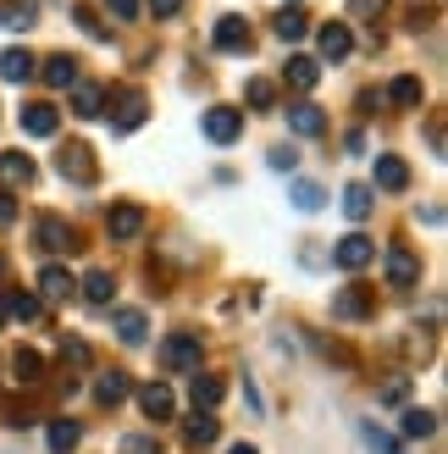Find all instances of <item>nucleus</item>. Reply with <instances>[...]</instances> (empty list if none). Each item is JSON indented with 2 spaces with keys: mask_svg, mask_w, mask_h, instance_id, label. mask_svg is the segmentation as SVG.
I'll list each match as a JSON object with an SVG mask.
<instances>
[{
  "mask_svg": "<svg viewBox=\"0 0 448 454\" xmlns=\"http://www.w3.org/2000/svg\"><path fill=\"white\" fill-rule=\"evenodd\" d=\"M161 366L177 377H194L199 372V333H172L161 344Z\"/></svg>",
  "mask_w": 448,
  "mask_h": 454,
  "instance_id": "obj_1",
  "label": "nucleus"
},
{
  "mask_svg": "<svg viewBox=\"0 0 448 454\" xmlns=\"http://www.w3.org/2000/svg\"><path fill=\"white\" fill-rule=\"evenodd\" d=\"M56 172L66 177V184H95V177H100V167H95V150H89V145H66L61 155H56Z\"/></svg>",
  "mask_w": 448,
  "mask_h": 454,
  "instance_id": "obj_2",
  "label": "nucleus"
},
{
  "mask_svg": "<svg viewBox=\"0 0 448 454\" xmlns=\"http://www.w3.org/2000/svg\"><path fill=\"white\" fill-rule=\"evenodd\" d=\"M371 310H376V294L366 283H349V288L332 294V316H338V322H366Z\"/></svg>",
  "mask_w": 448,
  "mask_h": 454,
  "instance_id": "obj_3",
  "label": "nucleus"
},
{
  "mask_svg": "<svg viewBox=\"0 0 448 454\" xmlns=\"http://www.w3.org/2000/svg\"><path fill=\"white\" fill-rule=\"evenodd\" d=\"M199 128H205L211 145H233L238 133H243V111H233V106H211L205 117H199Z\"/></svg>",
  "mask_w": 448,
  "mask_h": 454,
  "instance_id": "obj_4",
  "label": "nucleus"
},
{
  "mask_svg": "<svg viewBox=\"0 0 448 454\" xmlns=\"http://www.w3.org/2000/svg\"><path fill=\"white\" fill-rule=\"evenodd\" d=\"M144 222H150V216H144V206L122 200V206H111V211H105V233L117 239V244H127V239H139V233H144Z\"/></svg>",
  "mask_w": 448,
  "mask_h": 454,
  "instance_id": "obj_5",
  "label": "nucleus"
},
{
  "mask_svg": "<svg viewBox=\"0 0 448 454\" xmlns=\"http://www.w3.org/2000/svg\"><path fill=\"white\" fill-rule=\"evenodd\" d=\"M382 271H388L393 288H415V283H421V261L410 255L405 244H388V249H382Z\"/></svg>",
  "mask_w": 448,
  "mask_h": 454,
  "instance_id": "obj_6",
  "label": "nucleus"
},
{
  "mask_svg": "<svg viewBox=\"0 0 448 454\" xmlns=\"http://www.w3.org/2000/svg\"><path fill=\"white\" fill-rule=\"evenodd\" d=\"M332 261H338V271H366V266L376 261V244H371L366 233H349V239H338Z\"/></svg>",
  "mask_w": 448,
  "mask_h": 454,
  "instance_id": "obj_7",
  "label": "nucleus"
},
{
  "mask_svg": "<svg viewBox=\"0 0 448 454\" xmlns=\"http://www.w3.org/2000/svg\"><path fill=\"white\" fill-rule=\"evenodd\" d=\"M34 244L44 249V255H61V249H78L73 227H66L61 216H39V222H34Z\"/></svg>",
  "mask_w": 448,
  "mask_h": 454,
  "instance_id": "obj_8",
  "label": "nucleus"
},
{
  "mask_svg": "<svg viewBox=\"0 0 448 454\" xmlns=\"http://www.w3.org/2000/svg\"><path fill=\"white\" fill-rule=\"evenodd\" d=\"M111 111H117V117H111V128H117V133H133V128L144 122L150 100H144V89H122V95L111 100Z\"/></svg>",
  "mask_w": 448,
  "mask_h": 454,
  "instance_id": "obj_9",
  "label": "nucleus"
},
{
  "mask_svg": "<svg viewBox=\"0 0 448 454\" xmlns=\"http://www.w3.org/2000/svg\"><path fill=\"white\" fill-rule=\"evenodd\" d=\"M39 78L50 83V89H73V83H83V61L61 51V56H50V61L39 67Z\"/></svg>",
  "mask_w": 448,
  "mask_h": 454,
  "instance_id": "obj_10",
  "label": "nucleus"
},
{
  "mask_svg": "<svg viewBox=\"0 0 448 454\" xmlns=\"http://www.w3.org/2000/svg\"><path fill=\"white\" fill-rule=\"evenodd\" d=\"M139 411H144L150 421H172V416H177V399H172L166 382H144V388H139Z\"/></svg>",
  "mask_w": 448,
  "mask_h": 454,
  "instance_id": "obj_11",
  "label": "nucleus"
},
{
  "mask_svg": "<svg viewBox=\"0 0 448 454\" xmlns=\"http://www.w3.org/2000/svg\"><path fill=\"white\" fill-rule=\"evenodd\" d=\"M216 51H228V56H243L250 51V22L243 17H216Z\"/></svg>",
  "mask_w": 448,
  "mask_h": 454,
  "instance_id": "obj_12",
  "label": "nucleus"
},
{
  "mask_svg": "<svg viewBox=\"0 0 448 454\" xmlns=\"http://www.w3.org/2000/svg\"><path fill=\"white\" fill-rule=\"evenodd\" d=\"M288 128H294L299 139H321V133H327V117H321V106L299 100V106H288Z\"/></svg>",
  "mask_w": 448,
  "mask_h": 454,
  "instance_id": "obj_13",
  "label": "nucleus"
},
{
  "mask_svg": "<svg viewBox=\"0 0 448 454\" xmlns=\"http://www.w3.org/2000/svg\"><path fill=\"white\" fill-rule=\"evenodd\" d=\"M376 189H388V194H405V189H410L405 155H376Z\"/></svg>",
  "mask_w": 448,
  "mask_h": 454,
  "instance_id": "obj_14",
  "label": "nucleus"
},
{
  "mask_svg": "<svg viewBox=\"0 0 448 454\" xmlns=\"http://www.w3.org/2000/svg\"><path fill=\"white\" fill-rule=\"evenodd\" d=\"M34 22H39V0H0V28L28 34Z\"/></svg>",
  "mask_w": 448,
  "mask_h": 454,
  "instance_id": "obj_15",
  "label": "nucleus"
},
{
  "mask_svg": "<svg viewBox=\"0 0 448 454\" xmlns=\"http://www.w3.org/2000/svg\"><path fill=\"white\" fill-rule=\"evenodd\" d=\"M316 44H321V56H327V61H344V56L354 51V34H349V22H327V28L316 34Z\"/></svg>",
  "mask_w": 448,
  "mask_h": 454,
  "instance_id": "obj_16",
  "label": "nucleus"
},
{
  "mask_svg": "<svg viewBox=\"0 0 448 454\" xmlns=\"http://www.w3.org/2000/svg\"><path fill=\"white\" fill-rule=\"evenodd\" d=\"M78 438H83V427H78L73 416H56L50 427H44V443H50V454H73Z\"/></svg>",
  "mask_w": 448,
  "mask_h": 454,
  "instance_id": "obj_17",
  "label": "nucleus"
},
{
  "mask_svg": "<svg viewBox=\"0 0 448 454\" xmlns=\"http://www.w3.org/2000/svg\"><path fill=\"white\" fill-rule=\"evenodd\" d=\"M0 184H6V189H28L34 184V161L22 150H6V155H0Z\"/></svg>",
  "mask_w": 448,
  "mask_h": 454,
  "instance_id": "obj_18",
  "label": "nucleus"
},
{
  "mask_svg": "<svg viewBox=\"0 0 448 454\" xmlns=\"http://www.w3.org/2000/svg\"><path fill=\"white\" fill-rule=\"evenodd\" d=\"M133 394V382H127V372H117V366H111V372H100L95 377V399L105 404V411H111V404H122Z\"/></svg>",
  "mask_w": 448,
  "mask_h": 454,
  "instance_id": "obj_19",
  "label": "nucleus"
},
{
  "mask_svg": "<svg viewBox=\"0 0 448 454\" xmlns=\"http://www.w3.org/2000/svg\"><path fill=\"white\" fill-rule=\"evenodd\" d=\"M39 73V61L28 51H0V83H28Z\"/></svg>",
  "mask_w": 448,
  "mask_h": 454,
  "instance_id": "obj_20",
  "label": "nucleus"
},
{
  "mask_svg": "<svg viewBox=\"0 0 448 454\" xmlns=\"http://www.w3.org/2000/svg\"><path fill=\"white\" fill-rule=\"evenodd\" d=\"M39 294H44V300H73L78 283H73V271H66V266H44L39 271Z\"/></svg>",
  "mask_w": 448,
  "mask_h": 454,
  "instance_id": "obj_21",
  "label": "nucleus"
},
{
  "mask_svg": "<svg viewBox=\"0 0 448 454\" xmlns=\"http://www.w3.org/2000/svg\"><path fill=\"white\" fill-rule=\"evenodd\" d=\"M388 100H393L398 111H415L421 100H427V89H421V78H415V73H398V78L388 83Z\"/></svg>",
  "mask_w": 448,
  "mask_h": 454,
  "instance_id": "obj_22",
  "label": "nucleus"
},
{
  "mask_svg": "<svg viewBox=\"0 0 448 454\" xmlns=\"http://www.w3.org/2000/svg\"><path fill=\"white\" fill-rule=\"evenodd\" d=\"M22 133H34V139H50V133H56V106H44V100L22 106Z\"/></svg>",
  "mask_w": 448,
  "mask_h": 454,
  "instance_id": "obj_23",
  "label": "nucleus"
},
{
  "mask_svg": "<svg viewBox=\"0 0 448 454\" xmlns=\"http://www.w3.org/2000/svg\"><path fill=\"white\" fill-rule=\"evenodd\" d=\"M221 399H228V382L211 372H194V411H216Z\"/></svg>",
  "mask_w": 448,
  "mask_h": 454,
  "instance_id": "obj_24",
  "label": "nucleus"
},
{
  "mask_svg": "<svg viewBox=\"0 0 448 454\" xmlns=\"http://www.w3.org/2000/svg\"><path fill=\"white\" fill-rule=\"evenodd\" d=\"M216 433H221V421H216L211 411H194V416L183 421V438H189L194 449H205V443H216Z\"/></svg>",
  "mask_w": 448,
  "mask_h": 454,
  "instance_id": "obj_25",
  "label": "nucleus"
},
{
  "mask_svg": "<svg viewBox=\"0 0 448 454\" xmlns=\"http://www.w3.org/2000/svg\"><path fill=\"white\" fill-rule=\"evenodd\" d=\"M12 377L22 382V388H34V382L44 377V355H39V349H17V355H12Z\"/></svg>",
  "mask_w": 448,
  "mask_h": 454,
  "instance_id": "obj_26",
  "label": "nucleus"
},
{
  "mask_svg": "<svg viewBox=\"0 0 448 454\" xmlns=\"http://www.w3.org/2000/svg\"><path fill=\"white\" fill-rule=\"evenodd\" d=\"M272 28H277V39H288V44H299V39L310 34V17H305V12H294V6H282V12L272 17Z\"/></svg>",
  "mask_w": 448,
  "mask_h": 454,
  "instance_id": "obj_27",
  "label": "nucleus"
},
{
  "mask_svg": "<svg viewBox=\"0 0 448 454\" xmlns=\"http://www.w3.org/2000/svg\"><path fill=\"white\" fill-rule=\"evenodd\" d=\"M282 78L294 83V89H316V83H321V67L310 61V56H288V67H282Z\"/></svg>",
  "mask_w": 448,
  "mask_h": 454,
  "instance_id": "obj_28",
  "label": "nucleus"
},
{
  "mask_svg": "<svg viewBox=\"0 0 448 454\" xmlns=\"http://www.w3.org/2000/svg\"><path fill=\"white\" fill-rule=\"evenodd\" d=\"M100 111H105V89L73 83V117H100Z\"/></svg>",
  "mask_w": 448,
  "mask_h": 454,
  "instance_id": "obj_29",
  "label": "nucleus"
},
{
  "mask_svg": "<svg viewBox=\"0 0 448 454\" xmlns=\"http://www.w3.org/2000/svg\"><path fill=\"white\" fill-rule=\"evenodd\" d=\"M371 206H376V200H371V184H349V189H344V216H349V222H366Z\"/></svg>",
  "mask_w": 448,
  "mask_h": 454,
  "instance_id": "obj_30",
  "label": "nucleus"
},
{
  "mask_svg": "<svg viewBox=\"0 0 448 454\" xmlns=\"http://www.w3.org/2000/svg\"><path fill=\"white\" fill-rule=\"evenodd\" d=\"M111 327H117V338H122V344H144V310H117V316H111Z\"/></svg>",
  "mask_w": 448,
  "mask_h": 454,
  "instance_id": "obj_31",
  "label": "nucleus"
},
{
  "mask_svg": "<svg viewBox=\"0 0 448 454\" xmlns=\"http://www.w3.org/2000/svg\"><path fill=\"white\" fill-rule=\"evenodd\" d=\"M360 443H366L371 454H405V443H398L393 433H382L376 421H360Z\"/></svg>",
  "mask_w": 448,
  "mask_h": 454,
  "instance_id": "obj_32",
  "label": "nucleus"
},
{
  "mask_svg": "<svg viewBox=\"0 0 448 454\" xmlns=\"http://www.w3.org/2000/svg\"><path fill=\"white\" fill-rule=\"evenodd\" d=\"M0 300H6V316H17V322H34V316H39V294H28V288L0 294Z\"/></svg>",
  "mask_w": 448,
  "mask_h": 454,
  "instance_id": "obj_33",
  "label": "nucleus"
},
{
  "mask_svg": "<svg viewBox=\"0 0 448 454\" xmlns=\"http://www.w3.org/2000/svg\"><path fill=\"white\" fill-rule=\"evenodd\" d=\"M111 294H117L111 271H89V278H83V300H89V305H111Z\"/></svg>",
  "mask_w": 448,
  "mask_h": 454,
  "instance_id": "obj_34",
  "label": "nucleus"
},
{
  "mask_svg": "<svg viewBox=\"0 0 448 454\" xmlns=\"http://www.w3.org/2000/svg\"><path fill=\"white\" fill-rule=\"evenodd\" d=\"M288 200H294V211H321L327 206V194H321V184H294V189H288Z\"/></svg>",
  "mask_w": 448,
  "mask_h": 454,
  "instance_id": "obj_35",
  "label": "nucleus"
},
{
  "mask_svg": "<svg viewBox=\"0 0 448 454\" xmlns=\"http://www.w3.org/2000/svg\"><path fill=\"white\" fill-rule=\"evenodd\" d=\"M432 433H437L432 411H405V438H432Z\"/></svg>",
  "mask_w": 448,
  "mask_h": 454,
  "instance_id": "obj_36",
  "label": "nucleus"
},
{
  "mask_svg": "<svg viewBox=\"0 0 448 454\" xmlns=\"http://www.w3.org/2000/svg\"><path fill=\"white\" fill-rule=\"evenodd\" d=\"M243 100H250L255 111H266V106H272V100H277V89H272V83H266V78H250V83H243Z\"/></svg>",
  "mask_w": 448,
  "mask_h": 454,
  "instance_id": "obj_37",
  "label": "nucleus"
},
{
  "mask_svg": "<svg viewBox=\"0 0 448 454\" xmlns=\"http://www.w3.org/2000/svg\"><path fill=\"white\" fill-rule=\"evenodd\" d=\"M122 454H166V449H161V438H155V433H127L122 438Z\"/></svg>",
  "mask_w": 448,
  "mask_h": 454,
  "instance_id": "obj_38",
  "label": "nucleus"
},
{
  "mask_svg": "<svg viewBox=\"0 0 448 454\" xmlns=\"http://www.w3.org/2000/svg\"><path fill=\"white\" fill-rule=\"evenodd\" d=\"M73 22H78V28H83L89 39H105V22L95 17V6H73Z\"/></svg>",
  "mask_w": 448,
  "mask_h": 454,
  "instance_id": "obj_39",
  "label": "nucleus"
},
{
  "mask_svg": "<svg viewBox=\"0 0 448 454\" xmlns=\"http://www.w3.org/2000/svg\"><path fill=\"white\" fill-rule=\"evenodd\" d=\"M61 360H66V366H89V344H83V338H66V344H61Z\"/></svg>",
  "mask_w": 448,
  "mask_h": 454,
  "instance_id": "obj_40",
  "label": "nucleus"
},
{
  "mask_svg": "<svg viewBox=\"0 0 448 454\" xmlns=\"http://www.w3.org/2000/svg\"><path fill=\"white\" fill-rule=\"evenodd\" d=\"M437 22V6H410V34H427Z\"/></svg>",
  "mask_w": 448,
  "mask_h": 454,
  "instance_id": "obj_41",
  "label": "nucleus"
},
{
  "mask_svg": "<svg viewBox=\"0 0 448 454\" xmlns=\"http://www.w3.org/2000/svg\"><path fill=\"white\" fill-rule=\"evenodd\" d=\"M105 12L117 22H133V17H139V0H105Z\"/></svg>",
  "mask_w": 448,
  "mask_h": 454,
  "instance_id": "obj_42",
  "label": "nucleus"
},
{
  "mask_svg": "<svg viewBox=\"0 0 448 454\" xmlns=\"http://www.w3.org/2000/svg\"><path fill=\"white\" fill-rule=\"evenodd\" d=\"M294 167H299V155L288 150V145H277V150H272V172H294Z\"/></svg>",
  "mask_w": 448,
  "mask_h": 454,
  "instance_id": "obj_43",
  "label": "nucleus"
},
{
  "mask_svg": "<svg viewBox=\"0 0 448 454\" xmlns=\"http://www.w3.org/2000/svg\"><path fill=\"white\" fill-rule=\"evenodd\" d=\"M382 399H388V404H405V399H410V382H405V377H393L388 388H382Z\"/></svg>",
  "mask_w": 448,
  "mask_h": 454,
  "instance_id": "obj_44",
  "label": "nucleus"
},
{
  "mask_svg": "<svg viewBox=\"0 0 448 454\" xmlns=\"http://www.w3.org/2000/svg\"><path fill=\"white\" fill-rule=\"evenodd\" d=\"M388 0H354V17H382Z\"/></svg>",
  "mask_w": 448,
  "mask_h": 454,
  "instance_id": "obj_45",
  "label": "nucleus"
},
{
  "mask_svg": "<svg viewBox=\"0 0 448 454\" xmlns=\"http://www.w3.org/2000/svg\"><path fill=\"white\" fill-rule=\"evenodd\" d=\"M144 6H150L155 17H177V12H183V0H144Z\"/></svg>",
  "mask_w": 448,
  "mask_h": 454,
  "instance_id": "obj_46",
  "label": "nucleus"
},
{
  "mask_svg": "<svg viewBox=\"0 0 448 454\" xmlns=\"http://www.w3.org/2000/svg\"><path fill=\"white\" fill-rule=\"evenodd\" d=\"M12 222H17V200L0 194V227H12Z\"/></svg>",
  "mask_w": 448,
  "mask_h": 454,
  "instance_id": "obj_47",
  "label": "nucleus"
},
{
  "mask_svg": "<svg viewBox=\"0 0 448 454\" xmlns=\"http://www.w3.org/2000/svg\"><path fill=\"white\" fill-rule=\"evenodd\" d=\"M427 145H432V155L443 161V122H432V128H427Z\"/></svg>",
  "mask_w": 448,
  "mask_h": 454,
  "instance_id": "obj_48",
  "label": "nucleus"
},
{
  "mask_svg": "<svg viewBox=\"0 0 448 454\" xmlns=\"http://www.w3.org/2000/svg\"><path fill=\"white\" fill-rule=\"evenodd\" d=\"M228 454H260V449H255V443H233Z\"/></svg>",
  "mask_w": 448,
  "mask_h": 454,
  "instance_id": "obj_49",
  "label": "nucleus"
},
{
  "mask_svg": "<svg viewBox=\"0 0 448 454\" xmlns=\"http://www.w3.org/2000/svg\"><path fill=\"white\" fill-rule=\"evenodd\" d=\"M0 322H6V300H0Z\"/></svg>",
  "mask_w": 448,
  "mask_h": 454,
  "instance_id": "obj_50",
  "label": "nucleus"
}]
</instances>
